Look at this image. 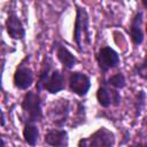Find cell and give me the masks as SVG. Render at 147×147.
Instances as JSON below:
<instances>
[{
    "label": "cell",
    "instance_id": "30bf717a",
    "mask_svg": "<svg viewBox=\"0 0 147 147\" xmlns=\"http://www.w3.org/2000/svg\"><path fill=\"white\" fill-rule=\"evenodd\" d=\"M131 37L134 44H140L144 39L141 32V13H138L131 24Z\"/></svg>",
    "mask_w": 147,
    "mask_h": 147
},
{
    "label": "cell",
    "instance_id": "d6986e66",
    "mask_svg": "<svg viewBox=\"0 0 147 147\" xmlns=\"http://www.w3.org/2000/svg\"><path fill=\"white\" fill-rule=\"evenodd\" d=\"M146 31H147V28H146Z\"/></svg>",
    "mask_w": 147,
    "mask_h": 147
},
{
    "label": "cell",
    "instance_id": "4fadbf2b",
    "mask_svg": "<svg viewBox=\"0 0 147 147\" xmlns=\"http://www.w3.org/2000/svg\"><path fill=\"white\" fill-rule=\"evenodd\" d=\"M96 98H98L99 103H100L102 107H108V106L111 103V94H110V92H109L107 88H105V87H100V88L98 90Z\"/></svg>",
    "mask_w": 147,
    "mask_h": 147
},
{
    "label": "cell",
    "instance_id": "7c38bea8",
    "mask_svg": "<svg viewBox=\"0 0 147 147\" xmlns=\"http://www.w3.org/2000/svg\"><path fill=\"white\" fill-rule=\"evenodd\" d=\"M38 129L32 125V124H26L24 130H23V137H24V140L31 145V146H34L36 142H37V139H38Z\"/></svg>",
    "mask_w": 147,
    "mask_h": 147
},
{
    "label": "cell",
    "instance_id": "e0dca14e",
    "mask_svg": "<svg viewBox=\"0 0 147 147\" xmlns=\"http://www.w3.org/2000/svg\"><path fill=\"white\" fill-rule=\"evenodd\" d=\"M142 3H144L146 7H147V0H144V1H142Z\"/></svg>",
    "mask_w": 147,
    "mask_h": 147
},
{
    "label": "cell",
    "instance_id": "5bb4252c",
    "mask_svg": "<svg viewBox=\"0 0 147 147\" xmlns=\"http://www.w3.org/2000/svg\"><path fill=\"white\" fill-rule=\"evenodd\" d=\"M109 83H110V85H113L116 88H122L125 85V78L122 74H117L109 79Z\"/></svg>",
    "mask_w": 147,
    "mask_h": 147
},
{
    "label": "cell",
    "instance_id": "3957f363",
    "mask_svg": "<svg viewBox=\"0 0 147 147\" xmlns=\"http://www.w3.org/2000/svg\"><path fill=\"white\" fill-rule=\"evenodd\" d=\"M87 13L83 9L77 7V15H76V23H75V32H74V38L76 44L80 48V40L83 36H85L86 40L88 41V20H87Z\"/></svg>",
    "mask_w": 147,
    "mask_h": 147
},
{
    "label": "cell",
    "instance_id": "52a82bcc",
    "mask_svg": "<svg viewBox=\"0 0 147 147\" xmlns=\"http://www.w3.org/2000/svg\"><path fill=\"white\" fill-rule=\"evenodd\" d=\"M32 82H33V76L29 68L23 67V68H20L16 70L15 75H14V84L16 87H18L21 90H25L31 86Z\"/></svg>",
    "mask_w": 147,
    "mask_h": 147
},
{
    "label": "cell",
    "instance_id": "7a4b0ae2",
    "mask_svg": "<svg viewBox=\"0 0 147 147\" xmlns=\"http://www.w3.org/2000/svg\"><path fill=\"white\" fill-rule=\"evenodd\" d=\"M22 109L28 115L30 121H38L41 117L40 98L33 92H28L22 102Z\"/></svg>",
    "mask_w": 147,
    "mask_h": 147
},
{
    "label": "cell",
    "instance_id": "277c9868",
    "mask_svg": "<svg viewBox=\"0 0 147 147\" xmlns=\"http://www.w3.org/2000/svg\"><path fill=\"white\" fill-rule=\"evenodd\" d=\"M98 62L99 67L103 71H107L111 68H115L119 63V56L113 48L103 47L98 53Z\"/></svg>",
    "mask_w": 147,
    "mask_h": 147
},
{
    "label": "cell",
    "instance_id": "9c48e42d",
    "mask_svg": "<svg viewBox=\"0 0 147 147\" xmlns=\"http://www.w3.org/2000/svg\"><path fill=\"white\" fill-rule=\"evenodd\" d=\"M64 87V78H63V75L59 71V70H55L52 72V76L48 78L46 85H45V88L52 93V94H55L57 92H60L61 90H63Z\"/></svg>",
    "mask_w": 147,
    "mask_h": 147
},
{
    "label": "cell",
    "instance_id": "ac0fdd59",
    "mask_svg": "<svg viewBox=\"0 0 147 147\" xmlns=\"http://www.w3.org/2000/svg\"><path fill=\"white\" fill-rule=\"evenodd\" d=\"M2 147H6V146H5V141H3V140H2Z\"/></svg>",
    "mask_w": 147,
    "mask_h": 147
},
{
    "label": "cell",
    "instance_id": "ba28073f",
    "mask_svg": "<svg viewBox=\"0 0 147 147\" xmlns=\"http://www.w3.org/2000/svg\"><path fill=\"white\" fill-rule=\"evenodd\" d=\"M45 141L53 147H67L68 133L62 130H52L46 134Z\"/></svg>",
    "mask_w": 147,
    "mask_h": 147
},
{
    "label": "cell",
    "instance_id": "9a60e30c",
    "mask_svg": "<svg viewBox=\"0 0 147 147\" xmlns=\"http://www.w3.org/2000/svg\"><path fill=\"white\" fill-rule=\"evenodd\" d=\"M137 72L140 77H142L144 79L147 80V61H145L144 63H141L138 68H137Z\"/></svg>",
    "mask_w": 147,
    "mask_h": 147
},
{
    "label": "cell",
    "instance_id": "8992f818",
    "mask_svg": "<svg viewBox=\"0 0 147 147\" xmlns=\"http://www.w3.org/2000/svg\"><path fill=\"white\" fill-rule=\"evenodd\" d=\"M6 25H7V31L11 38H14V39H23L24 38L25 30H24L21 21L18 20V17L15 14H10L8 16Z\"/></svg>",
    "mask_w": 147,
    "mask_h": 147
},
{
    "label": "cell",
    "instance_id": "5b68a950",
    "mask_svg": "<svg viewBox=\"0 0 147 147\" xmlns=\"http://www.w3.org/2000/svg\"><path fill=\"white\" fill-rule=\"evenodd\" d=\"M69 84H70V88L74 93L83 96L87 93L90 86H91V83H90V79L86 75L84 74H80V72H74L71 74L70 76V79H69Z\"/></svg>",
    "mask_w": 147,
    "mask_h": 147
},
{
    "label": "cell",
    "instance_id": "8fae6325",
    "mask_svg": "<svg viewBox=\"0 0 147 147\" xmlns=\"http://www.w3.org/2000/svg\"><path fill=\"white\" fill-rule=\"evenodd\" d=\"M57 57L65 68H72L77 62V59L64 46L57 47Z\"/></svg>",
    "mask_w": 147,
    "mask_h": 147
},
{
    "label": "cell",
    "instance_id": "2e32d148",
    "mask_svg": "<svg viewBox=\"0 0 147 147\" xmlns=\"http://www.w3.org/2000/svg\"><path fill=\"white\" fill-rule=\"evenodd\" d=\"M130 147H147V145H142V144H138V145H132Z\"/></svg>",
    "mask_w": 147,
    "mask_h": 147
},
{
    "label": "cell",
    "instance_id": "6da1fadb",
    "mask_svg": "<svg viewBox=\"0 0 147 147\" xmlns=\"http://www.w3.org/2000/svg\"><path fill=\"white\" fill-rule=\"evenodd\" d=\"M114 134L106 127L99 129L91 137L80 139L78 142L79 147H113Z\"/></svg>",
    "mask_w": 147,
    "mask_h": 147
}]
</instances>
